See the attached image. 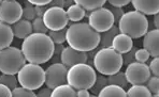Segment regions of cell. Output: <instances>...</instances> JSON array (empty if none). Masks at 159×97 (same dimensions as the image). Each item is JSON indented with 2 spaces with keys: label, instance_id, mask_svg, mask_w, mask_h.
Instances as JSON below:
<instances>
[{
  "label": "cell",
  "instance_id": "obj_1",
  "mask_svg": "<svg viewBox=\"0 0 159 97\" xmlns=\"http://www.w3.org/2000/svg\"><path fill=\"white\" fill-rule=\"evenodd\" d=\"M54 45L55 44L48 34L32 32L24 38L20 50L29 63L43 64L52 59Z\"/></svg>",
  "mask_w": 159,
  "mask_h": 97
},
{
  "label": "cell",
  "instance_id": "obj_2",
  "mask_svg": "<svg viewBox=\"0 0 159 97\" xmlns=\"http://www.w3.org/2000/svg\"><path fill=\"white\" fill-rule=\"evenodd\" d=\"M100 33L93 30L87 22H74L67 28L66 42L70 47L79 51L88 52L97 48Z\"/></svg>",
  "mask_w": 159,
  "mask_h": 97
},
{
  "label": "cell",
  "instance_id": "obj_3",
  "mask_svg": "<svg viewBox=\"0 0 159 97\" xmlns=\"http://www.w3.org/2000/svg\"><path fill=\"white\" fill-rule=\"evenodd\" d=\"M117 24L119 33L126 34L131 38H142L148 31V19L146 15L135 10L124 13Z\"/></svg>",
  "mask_w": 159,
  "mask_h": 97
},
{
  "label": "cell",
  "instance_id": "obj_4",
  "mask_svg": "<svg viewBox=\"0 0 159 97\" xmlns=\"http://www.w3.org/2000/svg\"><path fill=\"white\" fill-rule=\"evenodd\" d=\"M93 65L101 75L110 76L120 71L123 64V57L112 47L102 48L95 54L93 58Z\"/></svg>",
  "mask_w": 159,
  "mask_h": 97
},
{
  "label": "cell",
  "instance_id": "obj_5",
  "mask_svg": "<svg viewBox=\"0 0 159 97\" xmlns=\"http://www.w3.org/2000/svg\"><path fill=\"white\" fill-rule=\"evenodd\" d=\"M97 78L95 68L87 63H79L68 68L67 83L76 91L81 89L89 90Z\"/></svg>",
  "mask_w": 159,
  "mask_h": 97
},
{
  "label": "cell",
  "instance_id": "obj_6",
  "mask_svg": "<svg viewBox=\"0 0 159 97\" xmlns=\"http://www.w3.org/2000/svg\"><path fill=\"white\" fill-rule=\"evenodd\" d=\"M17 81L22 87L34 91L44 84L45 71L40 66V64H25L17 73Z\"/></svg>",
  "mask_w": 159,
  "mask_h": 97
},
{
  "label": "cell",
  "instance_id": "obj_7",
  "mask_svg": "<svg viewBox=\"0 0 159 97\" xmlns=\"http://www.w3.org/2000/svg\"><path fill=\"white\" fill-rule=\"evenodd\" d=\"M26 64V59L22 50L9 46L0 50V71L2 74L16 75Z\"/></svg>",
  "mask_w": 159,
  "mask_h": 97
},
{
  "label": "cell",
  "instance_id": "obj_8",
  "mask_svg": "<svg viewBox=\"0 0 159 97\" xmlns=\"http://www.w3.org/2000/svg\"><path fill=\"white\" fill-rule=\"evenodd\" d=\"M86 16L88 17V24H89V26L93 30L99 32V33L109 30L110 28L115 24L114 22L113 14L111 13V11L109 9L103 8V6L92 11V12L88 13Z\"/></svg>",
  "mask_w": 159,
  "mask_h": 97
},
{
  "label": "cell",
  "instance_id": "obj_9",
  "mask_svg": "<svg viewBox=\"0 0 159 97\" xmlns=\"http://www.w3.org/2000/svg\"><path fill=\"white\" fill-rule=\"evenodd\" d=\"M42 19L48 30H60L62 28H66L69 22L67 12L64 10V8H58V6L48 9L43 14Z\"/></svg>",
  "mask_w": 159,
  "mask_h": 97
},
{
  "label": "cell",
  "instance_id": "obj_10",
  "mask_svg": "<svg viewBox=\"0 0 159 97\" xmlns=\"http://www.w3.org/2000/svg\"><path fill=\"white\" fill-rule=\"evenodd\" d=\"M125 76L128 83L130 84H145L148 78L152 76L148 66L146 63L132 62L128 64L125 71Z\"/></svg>",
  "mask_w": 159,
  "mask_h": 97
},
{
  "label": "cell",
  "instance_id": "obj_11",
  "mask_svg": "<svg viewBox=\"0 0 159 97\" xmlns=\"http://www.w3.org/2000/svg\"><path fill=\"white\" fill-rule=\"evenodd\" d=\"M45 85L50 89L58 87L60 84L67 83V71L68 67L61 62L53 63L45 69Z\"/></svg>",
  "mask_w": 159,
  "mask_h": 97
},
{
  "label": "cell",
  "instance_id": "obj_12",
  "mask_svg": "<svg viewBox=\"0 0 159 97\" xmlns=\"http://www.w3.org/2000/svg\"><path fill=\"white\" fill-rule=\"evenodd\" d=\"M23 8L16 0H2L0 3V22L13 25L22 18Z\"/></svg>",
  "mask_w": 159,
  "mask_h": 97
},
{
  "label": "cell",
  "instance_id": "obj_13",
  "mask_svg": "<svg viewBox=\"0 0 159 97\" xmlns=\"http://www.w3.org/2000/svg\"><path fill=\"white\" fill-rule=\"evenodd\" d=\"M87 52L79 51V50L73 49L70 46L65 47L61 55H60V62L65 64L67 67H71V66L79 63H87Z\"/></svg>",
  "mask_w": 159,
  "mask_h": 97
},
{
  "label": "cell",
  "instance_id": "obj_14",
  "mask_svg": "<svg viewBox=\"0 0 159 97\" xmlns=\"http://www.w3.org/2000/svg\"><path fill=\"white\" fill-rule=\"evenodd\" d=\"M143 38V48L148 51L149 55L153 58L159 55V30L153 29L147 31L144 34Z\"/></svg>",
  "mask_w": 159,
  "mask_h": 97
},
{
  "label": "cell",
  "instance_id": "obj_15",
  "mask_svg": "<svg viewBox=\"0 0 159 97\" xmlns=\"http://www.w3.org/2000/svg\"><path fill=\"white\" fill-rule=\"evenodd\" d=\"M135 11L144 15H155L159 12V0H131Z\"/></svg>",
  "mask_w": 159,
  "mask_h": 97
},
{
  "label": "cell",
  "instance_id": "obj_16",
  "mask_svg": "<svg viewBox=\"0 0 159 97\" xmlns=\"http://www.w3.org/2000/svg\"><path fill=\"white\" fill-rule=\"evenodd\" d=\"M111 47L114 50H116L119 54H125V52L129 51L133 47V42L130 36L126 35L123 33H118L114 36L113 42H112Z\"/></svg>",
  "mask_w": 159,
  "mask_h": 97
},
{
  "label": "cell",
  "instance_id": "obj_17",
  "mask_svg": "<svg viewBox=\"0 0 159 97\" xmlns=\"http://www.w3.org/2000/svg\"><path fill=\"white\" fill-rule=\"evenodd\" d=\"M11 28H12L14 36L17 38H22V40H24L29 34L32 33L31 22L24 19V18H20V20L14 22L12 26H11Z\"/></svg>",
  "mask_w": 159,
  "mask_h": 97
},
{
  "label": "cell",
  "instance_id": "obj_18",
  "mask_svg": "<svg viewBox=\"0 0 159 97\" xmlns=\"http://www.w3.org/2000/svg\"><path fill=\"white\" fill-rule=\"evenodd\" d=\"M119 33V30L117 26H112L110 28L109 30L104 32H101L100 33V41H99V44H98L97 48H95V51L97 52L99 49H102V48H107V47H111L112 45V42H113V38L116 34Z\"/></svg>",
  "mask_w": 159,
  "mask_h": 97
},
{
  "label": "cell",
  "instance_id": "obj_19",
  "mask_svg": "<svg viewBox=\"0 0 159 97\" xmlns=\"http://www.w3.org/2000/svg\"><path fill=\"white\" fill-rule=\"evenodd\" d=\"M14 38L12 28L10 25L0 22V50L11 45Z\"/></svg>",
  "mask_w": 159,
  "mask_h": 97
},
{
  "label": "cell",
  "instance_id": "obj_20",
  "mask_svg": "<svg viewBox=\"0 0 159 97\" xmlns=\"http://www.w3.org/2000/svg\"><path fill=\"white\" fill-rule=\"evenodd\" d=\"M99 97H126L125 89L116 84H107L101 91L98 93Z\"/></svg>",
  "mask_w": 159,
  "mask_h": 97
},
{
  "label": "cell",
  "instance_id": "obj_21",
  "mask_svg": "<svg viewBox=\"0 0 159 97\" xmlns=\"http://www.w3.org/2000/svg\"><path fill=\"white\" fill-rule=\"evenodd\" d=\"M78 92L75 89L69 85L68 83H64L52 90V96L51 97H76Z\"/></svg>",
  "mask_w": 159,
  "mask_h": 97
},
{
  "label": "cell",
  "instance_id": "obj_22",
  "mask_svg": "<svg viewBox=\"0 0 159 97\" xmlns=\"http://www.w3.org/2000/svg\"><path fill=\"white\" fill-rule=\"evenodd\" d=\"M67 16L69 18V20L73 22H79L80 20H82L86 16V11L84 10L82 6H80L79 4L73 3L72 6H70L67 9Z\"/></svg>",
  "mask_w": 159,
  "mask_h": 97
},
{
  "label": "cell",
  "instance_id": "obj_23",
  "mask_svg": "<svg viewBox=\"0 0 159 97\" xmlns=\"http://www.w3.org/2000/svg\"><path fill=\"white\" fill-rule=\"evenodd\" d=\"M128 97H151L152 93L144 84H132L131 87L126 91Z\"/></svg>",
  "mask_w": 159,
  "mask_h": 97
},
{
  "label": "cell",
  "instance_id": "obj_24",
  "mask_svg": "<svg viewBox=\"0 0 159 97\" xmlns=\"http://www.w3.org/2000/svg\"><path fill=\"white\" fill-rule=\"evenodd\" d=\"M73 1L75 4L82 6L85 11L92 12L96 9L102 8L107 2V0H73Z\"/></svg>",
  "mask_w": 159,
  "mask_h": 97
},
{
  "label": "cell",
  "instance_id": "obj_25",
  "mask_svg": "<svg viewBox=\"0 0 159 97\" xmlns=\"http://www.w3.org/2000/svg\"><path fill=\"white\" fill-rule=\"evenodd\" d=\"M107 79V83H109V84H116V85H118V87H123V89H126L127 85L129 84L127 79H126L125 73H123V71H118L117 73H115V74L110 75Z\"/></svg>",
  "mask_w": 159,
  "mask_h": 97
},
{
  "label": "cell",
  "instance_id": "obj_26",
  "mask_svg": "<svg viewBox=\"0 0 159 97\" xmlns=\"http://www.w3.org/2000/svg\"><path fill=\"white\" fill-rule=\"evenodd\" d=\"M67 27L60 30H48V35L51 38L54 44H62L66 42Z\"/></svg>",
  "mask_w": 159,
  "mask_h": 97
},
{
  "label": "cell",
  "instance_id": "obj_27",
  "mask_svg": "<svg viewBox=\"0 0 159 97\" xmlns=\"http://www.w3.org/2000/svg\"><path fill=\"white\" fill-rule=\"evenodd\" d=\"M107 84H109V83H107V77H104V75H99V76H97L95 83H93V85L89 90L92 91V94H93V96L98 95V93H99Z\"/></svg>",
  "mask_w": 159,
  "mask_h": 97
},
{
  "label": "cell",
  "instance_id": "obj_28",
  "mask_svg": "<svg viewBox=\"0 0 159 97\" xmlns=\"http://www.w3.org/2000/svg\"><path fill=\"white\" fill-rule=\"evenodd\" d=\"M17 82H18L17 78L15 77V75H11V74H2V75L0 76V83L7 85L11 91L17 87Z\"/></svg>",
  "mask_w": 159,
  "mask_h": 97
},
{
  "label": "cell",
  "instance_id": "obj_29",
  "mask_svg": "<svg viewBox=\"0 0 159 97\" xmlns=\"http://www.w3.org/2000/svg\"><path fill=\"white\" fill-rule=\"evenodd\" d=\"M146 87L152 93V96H158L159 93V78L158 76H151L146 81Z\"/></svg>",
  "mask_w": 159,
  "mask_h": 97
},
{
  "label": "cell",
  "instance_id": "obj_30",
  "mask_svg": "<svg viewBox=\"0 0 159 97\" xmlns=\"http://www.w3.org/2000/svg\"><path fill=\"white\" fill-rule=\"evenodd\" d=\"M37 16H36V9H34V6L30 3V2L26 1L24 4V8H23L22 18L31 22V20L34 19Z\"/></svg>",
  "mask_w": 159,
  "mask_h": 97
},
{
  "label": "cell",
  "instance_id": "obj_31",
  "mask_svg": "<svg viewBox=\"0 0 159 97\" xmlns=\"http://www.w3.org/2000/svg\"><path fill=\"white\" fill-rule=\"evenodd\" d=\"M31 26H32V32L34 33H44L46 34L48 32V29L44 25L42 17H36L34 19L31 20Z\"/></svg>",
  "mask_w": 159,
  "mask_h": 97
},
{
  "label": "cell",
  "instance_id": "obj_32",
  "mask_svg": "<svg viewBox=\"0 0 159 97\" xmlns=\"http://www.w3.org/2000/svg\"><path fill=\"white\" fill-rule=\"evenodd\" d=\"M12 96L13 97H36L37 94L30 89L24 87H16L15 89L12 90Z\"/></svg>",
  "mask_w": 159,
  "mask_h": 97
},
{
  "label": "cell",
  "instance_id": "obj_33",
  "mask_svg": "<svg viewBox=\"0 0 159 97\" xmlns=\"http://www.w3.org/2000/svg\"><path fill=\"white\" fill-rule=\"evenodd\" d=\"M149 58V54L146 49L141 48V49H137L134 54V59L137 62H141V63H146L147 60Z\"/></svg>",
  "mask_w": 159,
  "mask_h": 97
},
{
  "label": "cell",
  "instance_id": "obj_34",
  "mask_svg": "<svg viewBox=\"0 0 159 97\" xmlns=\"http://www.w3.org/2000/svg\"><path fill=\"white\" fill-rule=\"evenodd\" d=\"M135 50H137V48L133 46L129 51H127V52H125V54L121 55V57H123V64L128 65V64H130V63H132V62L135 61V59H134Z\"/></svg>",
  "mask_w": 159,
  "mask_h": 97
},
{
  "label": "cell",
  "instance_id": "obj_35",
  "mask_svg": "<svg viewBox=\"0 0 159 97\" xmlns=\"http://www.w3.org/2000/svg\"><path fill=\"white\" fill-rule=\"evenodd\" d=\"M149 71H151V74H153L154 76H159V59L158 57H155L153 60H152V62L149 63Z\"/></svg>",
  "mask_w": 159,
  "mask_h": 97
},
{
  "label": "cell",
  "instance_id": "obj_36",
  "mask_svg": "<svg viewBox=\"0 0 159 97\" xmlns=\"http://www.w3.org/2000/svg\"><path fill=\"white\" fill-rule=\"evenodd\" d=\"M111 11V13L113 14L114 17V22H118V20L120 19V17L124 15V10L121 8H116V6H112V9H109Z\"/></svg>",
  "mask_w": 159,
  "mask_h": 97
},
{
  "label": "cell",
  "instance_id": "obj_37",
  "mask_svg": "<svg viewBox=\"0 0 159 97\" xmlns=\"http://www.w3.org/2000/svg\"><path fill=\"white\" fill-rule=\"evenodd\" d=\"M112 6H116V8H123V6H127L131 0H107Z\"/></svg>",
  "mask_w": 159,
  "mask_h": 97
},
{
  "label": "cell",
  "instance_id": "obj_38",
  "mask_svg": "<svg viewBox=\"0 0 159 97\" xmlns=\"http://www.w3.org/2000/svg\"><path fill=\"white\" fill-rule=\"evenodd\" d=\"M11 96H12V91L7 85L0 83V97H11Z\"/></svg>",
  "mask_w": 159,
  "mask_h": 97
},
{
  "label": "cell",
  "instance_id": "obj_39",
  "mask_svg": "<svg viewBox=\"0 0 159 97\" xmlns=\"http://www.w3.org/2000/svg\"><path fill=\"white\" fill-rule=\"evenodd\" d=\"M65 6V0H52L50 3H48L46 6H44V8L48 10L50 8H53V6H58V8H64Z\"/></svg>",
  "mask_w": 159,
  "mask_h": 97
},
{
  "label": "cell",
  "instance_id": "obj_40",
  "mask_svg": "<svg viewBox=\"0 0 159 97\" xmlns=\"http://www.w3.org/2000/svg\"><path fill=\"white\" fill-rule=\"evenodd\" d=\"M38 97H51L52 96V89L50 87H44V89H41L39 91V93L37 94Z\"/></svg>",
  "mask_w": 159,
  "mask_h": 97
},
{
  "label": "cell",
  "instance_id": "obj_41",
  "mask_svg": "<svg viewBox=\"0 0 159 97\" xmlns=\"http://www.w3.org/2000/svg\"><path fill=\"white\" fill-rule=\"evenodd\" d=\"M27 1L30 2L31 4H34V6H46L52 0H27Z\"/></svg>",
  "mask_w": 159,
  "mask_h": 97
},
{
  "label": "cell",
  "instance_id": "obj_42",
  "mask_svg": "<svg viewBox=\"0 0 159 97\" xmlns=\"http://www.w3.org/2000/svg\"><path fill=\"white\" fill-rule=\"evenodd\" d=\"M36 9V16L37 17H43V14L45 13L46 9L44 8V6H34Z\"/></svg>",
  "mask_w": 159,
  "mask_h": 97
},
{
  "label": "cell",
  "instance_id": "obj_43",
  "mask_svg": "<svg viewBox=\"0 0 159 97\" xmlns=\"http://www.w3.org/2000/svg\"><path fill=\"white\" fill-rule=\"evenodd\" d=\"M78 97H89L92 96V94H89L88 90L86 89H81V90H78Z\"/></svg>",
  "mask_w": 159,
  "mask_h": 97
},
{
  "label": "cell",
  "instance_id": "obj_44",
  "mask_svg": "<svg viewBox=\"0 0 159 97\" xmlns=\"http://www.w3.org/2000/svg\"><path fill=\"white\" fill-rule=\"evenodd\" d=\"M155 17H154V25H155V29H158L159 28V15L158 13L155 14Z\"/></svg>",
  "mask_w": 159,
  "mask_h": 97
},
{
  "label": "cell",
  "instance_id": "obj_45",
  "mask_svg": "<svg viewBox=\"0 0 159 97\" xmlns=\"http://www.w3.org/2000/svg\"><path fill=\"white\" fill-rule=\"evenodd\" d=\"M73 0H65V6L64 8H69L70 6H72L73 4Z\"/></svg>",
  "mask_w": 159,
  "mask_h": 97
},
{
  "label": "cell",
  "instance_id": "obj_46",
  "mask_svg": "<svg viewBox=\"0 0 159 97\" xmlns=\"http://www.w3.org/2000/svg\"><path fill=\"white\" fill-rule=\"evenodd\" d=\"M1 1H2V0H0V3H1Z\"/></svg>",
  "mask_w": 159,
  "mask_h": 97
}]
</instances>
